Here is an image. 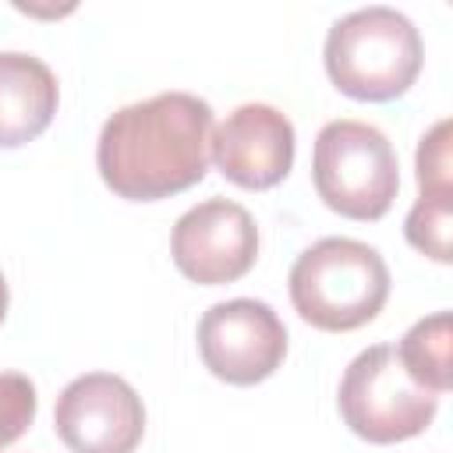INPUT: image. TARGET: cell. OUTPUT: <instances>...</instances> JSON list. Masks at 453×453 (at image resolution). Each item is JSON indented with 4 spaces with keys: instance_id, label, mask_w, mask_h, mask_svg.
Listing matches in <instances>:
<instances>
[{
    "instance_id": "cell-2",
    "label": "cell",
    "mask_w": 453,
    "mask_h": 453,
    "mask_svg": "<svg viewBox=\"0 0 453 453\" xmlns=\"http://www.w3.org/2000/svg\"><path fill=\"white\" fill-rule=\"evenodd\" d=\"M294 311L322 333L368 326L389 297L386 258L354 237H322L304 248L287 276Z\"/></svg>"
},
{
    "instance_id": "cell-9",
    "label": "cell",
    "mask_w": 453,
    "mask_h": 453,
    "mask_svg": "<svg viewBox=\"0 0 453 453\" xmlns=\"http://www.w3.org/2000/svg\"><path fill=\"white\" fill-rule=\"evenodd\" d=\"M209 159L244 191L276 188L294 166V124L269 103H244L212 127Z\"/></svg>"
},
{
    "instance_id": "cell-11",
    "label": "cell",
    "mask_w": 453,
    "mask_h": 453,
    "mask_svg": "<svg viewBox=\"0 0 453 453\" xmlns=\"http://www.w3.org/2000/svg\"><path fill=\"white\" fill-rule=\"evenodd\" d=\"M449 350H453V319H449V311H435V315L418 319L403 333V340L396 347V357H400L403 372L421 389L442 396L453 386V357H449Z\"/></svg>"
},
{
    "instance_id": "cell-10",
    "label": "cell",
    "mask_w": 453,
    "mask_h": 453,
    "mask_svg": "<svg viewBox=\"0 0 453 453\" xmlns=\"http://www.w3.org/2000/svg\"><path fill=\"white\" fill-rule=\"evenodd\" d=\"M60 103L57 74L32 53H0V149L39 138Z\"/></svg>"
},
{
    "instance_id": "cell-5",
    "label": "cell",
    "mask_w": 453,
    "mask_h": 453,
    "mask_svg": "<svg viewBox=\"0 0 453 453\" xmlns=\"http://www.w3.org/2000/svg\"><path fill=\"white\" fill-rule=\"evenodd\" d=\"M336 403L343 425L357 439L375 446H393L421 435L439 411V396L421 389L403 372L396 347L389 343H375L347 365Z\"/></svg>"
},
{
    "instance_id": "cell-7",
    "label": "cell",
    "mask_w": 453,
    "mask_h": 453,
    "mask_svg": "<svg viewBox=\"0 0 453 453\" xmlns=\"http://www.w3.org/2000/svg\"><path fill=\"white\" fill-rule=\"evenodd\" d=\"M53 428L71 453H134L145 435V403L127 379L88 372L57 396Z\"/></svg>"
},
{
    "instance_id": "cell-6",
    "label": "cell",
    "mask_w": 453,
    "mask_h": 453,
    "mask_svg": "<svg viewBox=\"0 0 453 453\" xmlns=\"http://www.w3.org/2000/svg\"><path fill=\"white\" fill-rule=\"evenodd\" d=\"M198 354L219 382L255 386L283 365L287 326L265 301H219L198 319Z\"/></svg>"
},
{
    "instance_id": "cell-3",
    "label": "cell",
    "mask_w": 453,
    "mask_h": 453,
    "mask_svg": "<svg viewBox=\"0 0 453 453\" xmlns=\"http://www.w3.org/2000/svg\"><path fill=\"white\" fill-rule=\"evenodd\" d=\"M329 81L361 103H389L403 96L425 64L414 21L393 7H361L333 21L326 35Z\"/></svg>"
},
{
    "instance_id": "cell-1",
    "label": "cell",
    "mask_w": 453,
    "mask_h": 453,
    "mask_svg": "<svg viewBox=\"0 0 453 453\" xmlns=\"http://www.w3.org/2000/svg\"><path fill=\"white\" fill-rule=\"evenodd\" d=\"M212 106L191 92H159L106 117L96 145L103 184L127 202H159L209 170Z\"/></svg>"
},
{
    "instance_id": "cell-4",
    "label": "cell",
    "mask_w": 453,
    "mask_h": 453,
    "mask_svg": "<svg viewBox=\"0 0 453 453\" xmlns=\"http://www.w3.org/2000/svg\"><path fill=\"white\" fill-rule=\"evenodd\" d=\"M311 180L326 209L347 219H382L400 191V166L389 138L365 120H329L315 134Z\"/></svg>"
},
{
    "instance_id": "cell-15",
    "label": "cell",
    "mask_w": 453,
    "mask_h": 453,
    "mask_svg": "<svg viewBox=\"0 0 453 453\" xmlns=\"http://www.w3.org/2000/svg\"><path fill=\"white\" fill-rule=\"evenodd\" d=\"M4 315H7V280L0 273V322H4Z\"/></svg>"
},
{
    "instance_id": "cell-8",
    "label": "cell",
    "mask_w": 453,
    "mask_h": 453,
    "mask_svg": "<svg viewBox=\"0 0 453 453\" xmlns=\"http://www.w3.org/2000/svg\"><path fill=\"white\" fill-rule=\"evenodd\" d=\"M170 255L191 283L223 287L251 273L258 258V226L244 205L205 198L173 223Z\"/></svg>"
},
{
    "instance_id": "cell-14",
    "label": "cell",
    "mask_w": 453,
    "mask_h": 453,
    "mask_svg": "<svg viewBox=\"0 0 453 453\" xmlns=\"http://www.w3.org/2000/svg\"><path fill=\"white\" fill-rule=\"evenodd\" d=\"M35 407L39 396L32 379L21 372H0V449L28 432V425L35 421Z\"/></svg>"
},
{
    "instance_id": "cell-13",
    "label": "cell",
    "mask_w": 453,
    "mask_h": 453,
    "mask_svg": "<svg viewBox=\"0 0 453 453\" xmlns=\"http://www.w3.org/2000/svg\"><path fill=\"white\" fill-rule=\"evenodd\" d=\"M453 124L439 120L418 142L414 170H418V195H453Z\"/></svg>"
},
{
    "instance_id": "cell-12",
    "label": "cell",
    "mask_w": 453,
    "mask_h": 453,
    "mask_svg": "<svg viewBox=\"0 0 453 453\" xmlns=\"http://www.w3.org/2000/svg\"><path fill=\"white\" fill-rule=\"evenodd\" d=\"M403 237L425 258L449 265L453 262V195H418L403 219Z\"/></svg>"
}]
</instances>
